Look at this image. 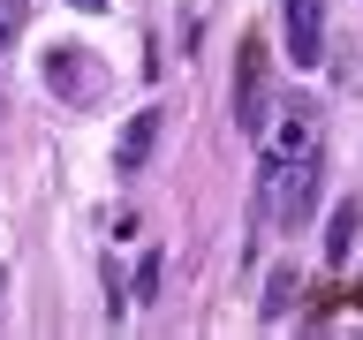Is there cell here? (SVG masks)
<instances>
[{
	"instance_id": "6da1fadb",
	"label": "cell",
	"mask_w": 363,
	"mask_h": 340,
	"mask_svg": "<svg viewBox=\"0 0 363 340\" xmlns=\"http://www.w3.org/2000/svg\"><path fill=\"white\" fill-rule=\"evenodd\" d=\"M318 204V159H265V212L280 227H303Z\"/></svg>"
},
{
	"instance_id": "7a4b0ae2",
	"label": "cell",
	"mask_w": 363,
	"mask_h": 340,
	"mask_svg": "<svg viewBox=\"0 0 363 340\" xmlns=\"http://www.w3.org/2000/svg\"><path fill=\"white\" fill-rule=\"evenodd\" d=\"M265 98H272V68H265V38H242L235 45V129H265L272 113H265Z\"/></svg>"
},
{
	"instance_id": "3957f363",
	"label": "cell",
	"mask_w": 363,
	"mask_h": 340,
	"mask_svg": "<svg viewBox=\"0 0 363 340\" xmlns=\"http://www.w3.org/2000/svg\"><path fill=\"white\" fill-rule=\"evenodd\" d=\"M280 30H288V61L295 68L325 61V0H280Z\"/></svg>"
},
{
	"instance_id": "277c9868",
	"label": "cell",
	"mask_w": 363,
	"mask_h": 340,
	"mask_svg": "<svg viewBox=\"0 0 363 340\" xmlns=\"http://www.w3.org/2000/svg\"><path fill=\"white\" fill-rule=\"evenodd\" d=\"M152 144H159V106H136L121 121V136H113V174H144Z\"/></svg>"
},
{
	"instance_id": "5b68a950",
	"label": "cell",
	"mask_w": 363,
	"mask_h": 340,
	"mask_svg": "<svg viewBox=\"0 0 363 340\" xmlns=\"http://www.w3.org/2000/svg\"><path fill=\"white\" fill-rule=\"evenodd\" d=\"M318 144H325L318 113H311V106H295V113H280V129H272L265 159H318Z\"/></svg>"
},
{
	"instance_id": "8992f818",
	"label": "cell",
	"mask_w": 363,
	"mask_h": 340,
	"mask_svg": "<svg viewBox=\"0 0 363 340\" xmlns=\"http://www.w3.org/2000/svg\"><path fill=\"white\" fill-rule=\"evenodd\" d=\"M45 84L61 91V98H84V91H91V68H84V45H53V53H45Z\"/></svg>"
},
{
	"instance_id": "52a82bcc",
	"label": "cell",
	"mask_w": 363,
	"mask_h": 340,
	"mask_svg": "<svg viewBox=\"0 0 363 340\" xmlns=\"http://www.w3.org/2000/svg\"><path fill=\"white\" fill-rule=\"evenodd\" d=\"M356 234H363V204L348 197L333 212V227H325V257H333V265H348V249H356Z\"/></svg>"
},
{
	"instance_id": "ba28073f",
	"label": "cell",
	"mask_w": 363,
	"mask_h": 340,
	"mask_svg": "<svg viewBox=\"0 0 363 340\" xmlns=\"http://www.w3.org/2000/svg\"><path fill=\"white\" fill-rule=\"evenodd\" d=\"M295 295H303V288H295V265H280V272L265 280V317H272V325L288 317V302H295Z\"/></svg>"
},
{
	"instance_id": "9c48e42d",
	"label": "cell",
	"mask_w": 363,
	"mask_h": 340,
	"mask_svg": "<svg viewBox=\"0 0 363 340\" xmlns=\"http://www.w3.org/2000/svg\"><path fill=\"white\" fill-rule=\"evenodd\" d=\"M23 23H30V0H0V53L23 38Z\"/></svg>"
},
{
	"instance_id": "30bf717a",
	"label": "cell",
	"mask_w": 363,
	"mask_h": 340,
	"mask_svg": "<svg viewBox=\"0 0 363 340\" xmlns=\"http://www.w3.org/2000/svg\"><path fill=\"white\" fill-rule=\"evenodd\" d=\"M159 295V249H144V265H136V302H152Z\"/></svg>"
},
{
	"instance_id": "8fae6325",
	"label": "cell",
	"mask_w": 363,
	"mask_h": 340,
	"mask_svg": "<svg viewBox=\"0 0 363 340\" xmlns=\"http://www.w3.org/2000/svg\"><path fill=\"white\" fill-rule=\"evenodd\" d=\"M68 8H84V16H99V8H106V0H68Z\"/></svg>"
},
{
	"instance_id": "7c38bea8",
	"label": "cell",
	"mask_w": 363,
	"mask_h": 340,
	"mask_svg": "<svg viewBox=\"0 0 363 340\" xmlns=\"http://www.w3.org/2000/svg\"><path fill=\"white\" fill-rule=\"evenodd\" d=\"M0 288H8V280H0Z\"/></svg>"
}]
</instances>
